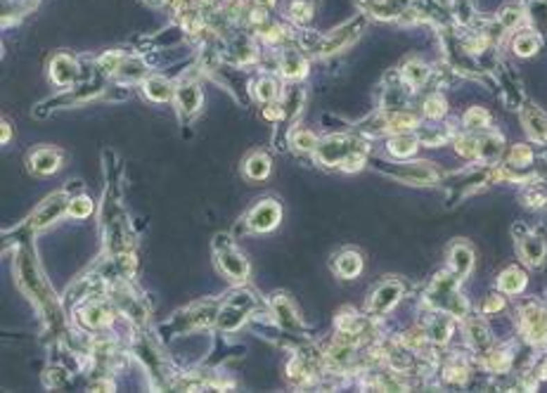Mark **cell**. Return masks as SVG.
I'll list each match as a JSON object with an SVG mask.
<instances>
[{
	"instance_id": "f35d334b",
	"label": "cell",
	"mask_w": 547,
	"mask_h": 393,
	"mask_svg": "<svg viewBox=\"0 0 547 393\" xmlns=\"http://www.w3.org/2000/svg\"><path fill=\"white\" fill-rule=\"evenodd\" d=\"M531 164H533V149L528 144H514L507 157L510 169H526Z\"/></svg>"
},
{
	"instance_id": "7a4b0ae2",
	"label": "cell",
	"mask_w": 547,
	"mask_h": 393,
	"mask_svg": "<svg viewBox=\"0 0 547 393\" xmlns=\"http://www.w3.org/2000/svg\"><path fill=\"white\" fill-rule=\"evenodd\" d=\"M315 157L327 169L358 171L367 161V144L353 135H330L315 147Z\"/></svg>"
},
{
	"instance_id": "ee69618b",
	"label": "cell",
	"mask_w": 547,
	"mask_h": 393,
	"mask_svg": "<svg viewBox=\"0 0 547 393\" xmlns=\"http://www.w3.org/2000/svg\"><path fill=\"white\" fill-rule=\"evenodd\" d=\"M233 57H235V62H239V65H246V62H251V60L256 57L254 43H251V40L246 38V36H239L237 40H235V45H233Z\"/></svg>"
},
{
	"instance_id": "1f68e13d",
	"label": "cell",
	"mask_w": 547,
	"mask_h": 393,
	"mask_svg": "<svg viewBox=\"0 0 547 393\" xmlns=\"http://www.w3.org/2000/svg\"><path fill=\"white\" fill-rule=\"evenodd\" d=\"M401 76L414 90V88H419V85H424V81L429 78V67L419 60H410V62H405V67L401 69Z\"/></svg>"
},
{
	"instance_id": "681fc988",
	"label": "cell",
	"mask_w": 547,
	"mask_h": 393,
	"mask_svg": "<svg viewBox=\"0 0 547 393\" xmlns=\"http://www.w3.org/2000/svg\"><path fill=\"white\" fill-rule=\"evenodd\" d=\"M117 74L121 78H140L145 76V65L140 60H135V57H124V65H121Z\"/></svg>"
},
{
	"instance_id": "f907efd6",
	"label": "cell",
	"mask_w": 547,
	"mask_h": 393,
	"mask_svg": "<svg viewBox=\"0 0 547 393\" xmlns=\"http://www.w3.org/2000/svg\"><path fill=\"white\" fill-rule=\"evenodd\" d=\"M292 142H294V147L303 149V152H315V147H318V137L310 131H296L292 135Z\"/></svg>"
},
{
	"instance_id": "d6986e66",
	"label": "cell",
	"mask_w": 547,
	"mask_h": 393,
	"mask_svg": "<svg viewBox=\"0 0 547 393\" xmlns=\"http://www.w3.org/2000/svg\"><path fill=\"white\" fill-rule=\"evenodd\" d=\"M471 140H474V159H481V161H495L503 154V135L500 133H493V131H483L479 135H471Z\"/></svg>"
},
{
	"instance_id": "9f6ffc18",
	"label": "cell",
	"mask_w": 547,
	"mask_h": 393,
	"mask_svg": "<svg viewBox=\"0 0 547 393\" xmlns=\"http://www.w3.org/2000/svg\"><path fill=\"white\" fill-rule=\"evenodd\" d=\"M10 140V124L8 121H3V142Z\"/></svg>"
},
{
	"instance_id": "5b68a950",
	"label": "cell",
	"mask_w": 547,
	"mask_h": 393,
	"mask_svg": "<svg viewBox=\"0 0 547 393\" xmlns=\"http://www.w3.org/2000/svg\"><path fill=\"white\" fill-rule=\"evenodd\" d=\"M256 306H258L256 294L249 292V289H239V292H235L233 296L218 308L216 327L221 329V332H233V329H237L246 317L254 313Z\"/></svg>"
},
{
	"instance_id": "8d00e7d4",
	"label": "cell",
	"mask_w": 547,
	"mask_h": 393,
	"mask_svg": "<svg viewBox=\"0 0 547 393\" xmlns=\"http://www.w3.org/2000/svg\"><path fill=\"white\" fill-rule=\"evenodd\" d=\"M512 48H514V53L519 57H531V55H535V50L540 48V36L538 33H531V31H523L514 38Z\"/></svg>"
},
{
	"instance_id": "e575fe53",
	"label": "cell",
	"mask_w": 547,
	"mask_h": 393,
	"mask_svg": "<svg viewBox=\"0 0 547 393\" xmlns=\"http://www.w3.org/2000/svg\"><path fill=\"white\" fill-rule=\"evenodd\" d=\"M498 287L505 294H519L526 287V275L519 268H507L503 275L498 277Z\"/></svg>"
},
{
	"instance_id": "3957f363",
	"label": "cell",
	"mask_w": 547,
	"mask_h": 393,
	"mask_svg": "<svg viewBox=\"0 0 547 393\" xmlns=\"http://www.w3.org/2000/svg\"><path fill=\"white\" fill-rule=\"evenodd\" d=\"M365 24H367V15L362 12L358 17H353L351 22L346 24L337 26L332 33H306V38H303V43H306V48L310 53L315 55H337L342 53V50H346L348 45H353L355 40L362 36V31H365Z\"/></svg>"
},
{
	"instance_id": "9a60e30c",
	"label": "cell",
	"mask_w": 547,
	"mask_h": 393,
	"mask_svg": "<svg viewBox=\"0 0 547 393\" xmlns=\"http://www.w3.org/2000/svg\"><path fill=\"white\" fill-rule=\"evenodd\" d=\"M422 332L427 334V339L431 341V344H448L451 337H453L451 313L436 308V313H429L427 317H424Z\"/></svg>"
},
{
	"instance_id": "b9f144b4",
	"label": "cell",
	"mask_w": 547,
	"mask_h": 393,
	"mask_svg": "<svg viewBox=\"0 0 547 393\" xmlns=\"http://www.w3.org/2000/svg\"><path fill=\"white\" fill-rule=\"evenodd\" d=\"M483 365H486L488 372H507L510 367V353L507 351H488L486 358H483Z\"/></svg>"
},
{
	"instance_id": "4316f807",
	"label": "cell",
	"mask_w": 547,
	"mask_h": 393,
	"mask_svg": "<svg viewBox=\"0 0 547 393\" xmlns=\"http://www.w3.org/2000/svg\"><path fill=\"white\" fill-rule=\"evenodd\" d=\"M280 69H282V76L296 81V78H303L306 76V69H308V62L306 57H303L298 50H285V53L280 55Z\"/></svg>"
},
{
	"instance_id": "2e32d148",
	"label": "cell",
	"mask_w": 547,
	"mask_h": 393,
	"mask_svg": "<svg viewBox=\"0 0 547 393\" xmlns=\"http://www.w3.org/2000/svg\"><path fill=\"white\" fill-rule=\"evenodd\" d=\"M270 308H273L275 322H278L282 329H287V332H298V329H301V317L296 315V308H294L289 296L275 294V296L270 299Z\"/></svg>"
},
{
	"instance_id": "7bdbcfd3",
	"label": "cell",
	"mask_w": 547,
	"mask_h": 393,
	"mask_svg": "<svg viewBox=\"0 0 547 393\" xmlns=\"http://www.w3.org/2000/svg\"><path fill=\"white\" fill-rule=\"evenodd\" d=\"M446 381H451V384H464L469 377V367H467V362H462L460 358H453L451 362L446 365Z\"/></svg>"
},
{
	"instance_id": "e0dca14e",
	"label": "cell",
	"mask_w": 547,
	"mask_h": 393,
	"mask_svg": "<svg viewBox=\"0 0 547 393\" xmlns=\"http://www.w3.org/2000/svg\"><path fill=\"white\" fill-rule=\"evenodd\" d=\"M521 124L526 135L531 137L533 142L543 144L547 142V114L540 107L535 105H526L521 109Z\"/></svg>"
},
{
	"instance_id": "ba28073f",
	"label": "cell",
	"mask_w": 547,
	"mask_h": 393,
	"mask_svg": "<svg viewBox=\"0 0 547 393\" xmlns=\"http://www.w3.org/2000/svg\"><path fill=\"white\" fill-rule=\"evenodd\" d=\"M374 169L405 185H434L441 176L429 161H412V164H382V161H374Z\"/></svg>"
},
{
	"instance_id": "4fadbf2b",
	"label": "cell",
	"mask_w": 547,
	"mask_h": 393,
	"mask_svg": "<svg viewBox=\"0 0 547 393\" xmlns=\"http://www.w3.org/2000/svg\"><path fill=\"white\" fill-rule=\"evenodd\" d=\"M76 315H78L81 325L88 327V329H102V327L112 325V320H114L112 306L100 301V299H95V296L85 299L83 306L76 310Z\"/></svg>"
},
{
	"instance_id": "ac0fdd59",
	"label": "cell",
	"mask_w": 547,
	"mask_h": 393,
	"mask_svg": "<svg viewBox=\"0 0 547 393\" xmlns=\"http://www.w3.org/2000/svg\"><path fill=\"white\" fill-rule=\"evenodd\" d=\"M516 249H519L523 263L531 265V268H538V265H543L547 256V242L540 235H523L516 240Z\"/></svg>"
},
{
	"instance_id": "7dc6e473",
	"label": "cell",
	"mask_w": 547,
	"mask_h": 393,
	"mask_svg": "<svg viewBox=\"0 0 547 393\" xmlns=\"http://www.w3.org/2000/svg\"><path fill=\"white\" fill-rule=\"evenodd\" d=\"M90 211H93V201L85 194H78V196H74V199H69L67 213L71 218H85V216H90Z\"/></svg>"
},
{
	"instance_id": "db71d44e",
	"label": "cell",
	"mask_w": 547,
	"mask_h": 393,
	"mask_svg": "<svg viewBox=\"0 0 547 393\" xmlns=\"http://www.w3.org/2000/svg\"><path fill=\"white\" fill-rule=\"evenodd\" d=\"M453 12L462 24H469L474 19V5H471V0H453Z\"/></svg>"
},
{
	"instance_id": "f1b7e54d",
	"label": "cell",
	"mask_w": 547,
	"mask_h": 393,
	"mask_svg": "<svg viewBox=\"0 0 547 393\" xmlns=\"http://www.w3.org/2000/svg\"><path fill=\"white\" fill-rule=\"evenodd\" d=\"M419 147V137L412 135V133H396L394 137L389 140V152L394 154L396 159H407L417 152Z\"/></svg>"
},
{
	"instance_id": "277c9868",
	"label": "cell",
	"mask_w": 547,
	"mask_h": 393,
	"mask_svg": "<svg viewBox=\"0 0 547 393\" xmlns=\"http://www.w3.org/2000/svg\"><path fill=\"white\" fill-rule=\"evenodd\" d=\"M457 285H460V277L455 275L453 270H443V273H439L434 277V282L429 285V292H427L429 306H434V308H439V310H446V313H451L455 317H464L469 310V303L460 296Z\"/></svg>"
},
{
	"instance_id": "60d3db41",
	"label": "cell",
	"mask_w": 547,
	"mask_h": 393,
	"mask_svg": "<svg viewBox=\"0 0 547 393\" xmlns=\"http://www.w3.org/2000/svg\"><path fill=\"white\" fill-rule=\"evenodd\" d=\"M287 15L292 17V22L296 24H306V22L313 19V5L308 0H292L289 8H287Z\"/></svg>"
},
{
	"instance_id": "44dd1931",
	"label": "cell",
	"mask_w": 547,
	"mask_h": 393,
	"mask_svg": "<svg viewBox=\"0 0 547 393\" xmlns=\"http://www.w3.org/2000/svg\"><path fill=\"white\" fill-rule=\"evenodd\" d=\"M60 161H62V154L57 152L53 147H38L31 152V157H28V169H31L36 176H50V173H55L60 169Z\"/></svg>"
},
{
	"instance_id": "484cf974",
	"label": "cell",
	"mask_w": 547,
	"mask_h": 393,
	"mask_svg": "<svg viewBox=\"0 0 547 393\" xmlns=\"http://www.w3.org/2000/svg\"><path fill=\"white\" fill-rule=\"evenodd\" d=\"M464 332H467V341L471 349L479 351V353H488V349H491V334H488L486 322L479 320V317H469L464 322Z\"/></svg>"
},
{
	"instance_id": "ffe728a7",
	"label": "cell",
	"mask_w": 547,
	"mask_h": 393,
	"mask_svg": "<svg viewBox=\"0 0 547 393\" xmlns=\"http://www.w3.org/2000/svg\"><path fill=\"white\" fill-rule=\"evenodd\" d=\"M365 15H374L379 19H396L407 10L410 0H358Z\"/></svg>"
},
{
	"instance_id": "8fae6325",
	"label": "cell",
	"mask_w": 547,
	"mask_h": 393,
	"mask_svg": "<svg viewBox=\"0 0 547 393\" xmlns=\"http://www.w3.org/2000/svg\"><path fill=\"white\" fill-rule=\"evenodd\" d=\"M67 211H69L67 194L65 192H55V194H50L36 211H33V216L28 218L26 225H28V228H33V230L48 228V225H53L55 221H60V218L65 216Z\"/></svg>"
},
{
	"instance_id": "ab89813d",
	"label": "cell",
	"mask_w": 547,
	"mask_h": 393,
	"mask_svg": "<svg viewBox=\"0 0 547 393\" xmlns=\"http://www.w3.org/2000/svg\"><path fill=\"white\" fill-rule=\"evenodd\" d=\"M488 124H491V114L483 107H471L467 109V114H464V126H467V131H486Z\"/></svg>"
},
{
	"instance_id": "cb8c5ba5",
	"label": "cell",
	"mask_w": 547,
	"mask_h": 393,
	"mask_svg": "<svg viewBox=\"0 0 547 393\" xmlns=\"http://www.w3.org/2000/svg\"><path fill=\"white\" fill-rule=\"evenodd\" d=\"M176 105L180 109V114L185 117H192V114L199 112L201 105V90L197 83H183L176 88Z\"/></svg>"
},
{
	"instance_id": "5bb4252c",
	"label": "cell",
	"mask_w": 547,
	"mask_h": 393,
	"mask_svg": "<svg viewBox=\"0 0 547 393\" xmlns=\"http://www.w3.org/2000/svg\"><path fill=\"white\" fill-rule=\"evenodd\" d=\"M282 218V209L275 199H263L261 204H256L249 213V228L256 233H270L273 228H278Z\"/></svg>"
},
{
	"instance_id": "836d02e7",
	"label": "cell",
	"mask_w": 547,
	"mask_h": 393,
	"mask_svg": "<svg viewBox=\"0 0 547 393\" xmlns=\"http://www.w3.org/2000/svg\"><path fill=\"white\" fill-rule=\"evenodd\" d=\"M137 358H140L142 365H145L152 374H164V367H161V356L157 353L154 344H149L147 339L137 341Z\"/></svg>"
},
{
	"instance_id": "816d5d0a",
	"label": "cell",
	"mask_w": 547,
	"mask_h": 393,
	"mask_svg": "<svg viewBox=\"0 0 547 393\" xmlns=\"http://www.w3.org/2000/svg\"><path fill=\"white\" fill-rule=\"evenodd\" d=\"M121 65H124V55L117 53V50H112V53H105L97 60V67L102 69L105 74H117Z\"/></svg>"
},
{
	"instance_id": "7c38bea8",
	"label": "cell",
	"mask_w": 547,
	"mask_h": 393,
	"mask_svg": "<svg viewBox=\"0 0 547 393\" xmlns=\"http://www.w3.org/2000/svg\"><path fill=\"white\" fill-rule=\"evenodd\" d=\"M401 296H403V282L387 280L374 289V294L370 296V303H367V310H370V315L374 317L387 315L389 310L401 301Z\"/></svg>"
},
{
	"instance_id": "d590c367",
	"label": "cell",
	"mask_w": 547,
	"mask_h": 393,
	"mask_svg": "<svg viewBox=\"0 0 547 393\" xmlns=\"http://www.w3.org/2000/svg\"><path fill=\"white\" fill-rule=\"evenodd\" d=\"M303 97H306V92H303L301 85H292V88L287 90L285 100H282V109H285L287 119L298 117V112H301V107H303Z\"/></svg>"
},
{
	"instance_id": "52a82bcc",
	"label": "cell",
	"mask_w": 547,
	"mask_h": 393,
	"mask_svg": "<svg viewBox=\"0 0 547 393\" xmlns=\"http://www.w3.org/2000/svg\"><path fill=\"white\" fill-rule=\"evenodd\" d=\"M216 317H218L216 301H199V303L187 306L185 310H180V313H176L171 317L169 329L174 334H190V332H194V329L216 325Z\"/></svg>"
},
{
	"instance_id": "4dcf8cb0",
	"label": "cell",
	"mask_w": 547,
	"mask_h": 393,
	"mask_svg": "<svg viewBox=\"0 0 547 393\" xmlns=\"http://www.w3.org/2000/svg\"><path fill=\"white\" fill-rule=\"evenodd\" d=\"M251 95L258 102H263V105H270V102H275L280 97V83L273 76H263L251 85Z\"/></svg>"
},
{
	"instance_id": "bcb514c9",
	"label": "cell",
	"mask_w": 547,
	"mask_h": 393,
	"mask_svg": "<svg viewBox=\"0 0 547 393\" xmlns=\"http://www.w3.org/2000/svg\"><path fill=\"white\" fill-rule=\"evenodd\" d=\"M528 17L538 31H547V0H533L528 8Z\"/></svg>"
},
{
	"instance_id": "6da1fadb",
	"label": "cell",
	"mask_w": 547,
	"mask_h": 393,
	"mask_svg": "<svg viewBox=\"0 0 547 393\" xmlns=\"http://www.w3.org/2000/svg\"><path fill=\"white\" fill-rule=\"evenodd\" d=\"M17 277H19V285L28 294V299H31L33 303H38V308L43 310L48 325L50 327L60 325V322H62L60 301H57L53 289L48 287L45 277L40 275L38 265L33 263V258L28 256L26 251H22L19 258H17Z\"/></svg>"
},
{
	"instance_id": "c3c4849f",
	"label": "cell",
	"mask_w": 547,
	"mask_h": 393,
	"mask_svg": "<svg viewBox=\"0 0 547 393\" xmlns=\"http://www.w3.org/2000/svg\"><path fill=\"white\" fill-rule=\"evenodd\" d=\"M446 97L439 95V92H434V95H429L427 100H424V114H427L429 119H441L443 114H446Z\"/></svg>"
},
{
	"instance_id": "74e56055",
	"label": "cell",
	"mask_w": 547,
	"mask_h": 393,
	"mask_svg": "<svg viewBox=\"0 0 547 393\" xmlns=\"http://www.w3.org/2000/svg\"><path fill=\"white\" fill-rule=\"evenodd\" d=\"M414 135L419 137V142H424L427 147H439L446 140H451V128H419L417 126V133Z\"/></svg>"
},
{
	"instance_id": "83f0119b",
	"label": "cell",
	"mask_w": 547,
	"mask_h": 393,
	"mask_svg": "<svg viewBox=\"0 0 547 393\" xmlns=\"http://www.w3.org/2000/svg\"><path fill=\"white\" fill-rule=\"evenodd\" d=\"M334 270H337L344 280H353V277H358L362 270V256L355 249L342 251L337 256V261H334Z\"/></svg>"
},
{
	"instance_id": "6f0895ef",
	"label": "cell",
	"mask_w": 547,
	"mask_h": 393,
	"mask_svg": "<svg viewBox=\"0 0 547 393\" xmlns=\"http://www.w3.org/2000/svg\"><path fill=\"white\" fill-rule=\"evenodd\" d=\"M256 3H261L263 8H270V5H275V0H256Z\"/></svg>"
},
{
	"instance_id": "d4e9b609",
	"label": "cell",
	"mask_w": 547,
	"mask_h": 393,
	"mask_svg": "<svg viewBox=\"0 0 547 393\" xmlns=\"http://www.w3.org/2000/svg\"><path fill=\"white\" fill-rule=\"evenodd\" d=\"M471 265H474V251L469 249V244L457 242L451 246V270L460 277V282L471 273Z\"/></svg>"
},
{
	"instance_id": "d6a6232c",
	"label": "cell",
	"mask_w": 547,
	"mask_h": 393,
	"mask_svg": "<svg viewBox=\"0 0 547 393\" xmlns=\"http://www.w3.org/2000/svg\"><path fill=\"white\" fill-rule=\"evenodd\" d=\"M145 95L154 102H166V100H171V97H176V88L166 78L154 76V78L145 81Z\"/></svg>"
},
{
	"instance_id": "7402d4cb",
	"label": "cell",
	"mask_w": 547,
	"mask_h": 393,
	"mask_svg": "<svg viewBox=\"0 0 547 393\" xmlns=\"http://www.w3.org/2000/svg\"><path fill=\"white\" fill-rule=\"evenodd\" d=\"M315 372H318L315 362L310 360L308 356H301V353H298V356L289 362V365H287V379H289L294 386H298V389H303V386L313 384Z\"/></svg>"
},
{
	"instance_id": "9c48e42d",
	"label": "cell",
	"mask_w": 547,
	"mask_h": 393,
	"mask_svg": "<svg viewBox=\"0 0 547 393\" xmlns=\"http://www.w3.org/2000/svg\"><path fill=\"white\" fill-rule=\"evenodd\" d=\"M109 301L117 306V308L128 317L131 322H135V325H142V322L147 320V310H145V306H142L140 296H135L133 292H128V287L124 285V280L112 282V285H109Z\"/></svg>"
},
{
	"instance_id": "8992f818",
	"label": "cell",
	"mask_w": 547,
	"mask_h": 393,
	"mask_svg": "<svg viewBox=\"0 0 547 393\" xmlns=\"http://www.w3.org/2000/svg\"><path fill=\"white\" fill-rule=\"evenodd\" d=\"M214 256L218 268L223 270V275L233 282H246L249 277V263L242 256V251L235 246V242L228 235H216L214 237Z\"/></svg>"
},
{
	"instance_id": "f6af8a7d",
	"label": "cell",
	"mask_w": 547,
	"mask_h": 393,
	"mask_svg": "<svg viewBox=\"0 0 547 393\" xmlns=\"http://www.w3.org/2000/svg\"><path fill=\"white\" fill-rule=\"evenodd\" d=\"M521 201H523L526 206H531V209H535V206H543L545 201H547V190H545L540 183H531V185H528V187L521 192Z\"/></svg>"
},
{
	"instance_id": "30bf717a",
	"label": "cell",
	"mask_w": 547,
	"mask_h": 393,
	"mask_svg": "<svg viewBox=\"0 0 547 393\" xmlns=\"http://www.w3.org/2000/svg\"><path fill=\"white\" fill-rule=\"evenodd\" d=\"M519 322H521L523 337L528 341H533V344H543V341H547V313L543 306H538L535 301H528L519 310Z\"/></svg>"
},
{
	"instance_id": "f546056e",
	"label": "cell",
	"mask_w": 547,
	"mask_h": 393,
	"mask_svg": "<svg viewBox=\"0 0 547 393\" xmlns=\"http://www.w3.org/2000/svg\"><path fill=\"white\" fill-rule=\"evenodd\" d=\"M244 176L249 178V181H266L270 176V159L263 152L249 154L244 161Z\"/></svg>"
},
{
	"instance_id": "11a10c76",
	"label": "cell",
	"mask_w": 547,
	"mask_h": 393,
	"mask_svg": "<svg viewBox=\"0 0 547 393\" xmlns=\"http://www.w3.org/2000/svg\"><path fill=\"white\" fill-rule=\"evenodd\" d=\"M505 306V301H503V296H498V294H493V296H488L486 299V303H483V313L486 315H491V313H495V310H500Z\"/></svg>"
},
{
	"instance_id": "f5cc1de1",
	"label": "cell",
	"mask_w": 547,
	"mask_h": 393,
	"mask_svg": "<svg viewBox=\"0 0 547 393\" xmlns=\"http://www.w3.org/2000/svg\"><path fill=\"white\" fill-rule=\"evenodd\" d=\"M521 17L523 12L519 8H507V10H503L498 17V26H500V31H510V28H514L516 24L521 22Z\"/></svg>"
},
{
	"instance_id": "603a6c76",
	"label": "cell",
	"mask_w": 547,
	"mask_h": 393,
	"mask_svg": "<svg viewBox=\"0 0 547 393\" xmlns=\"http://www.w3.org/2000/svg\"><path fill=\"white\" fill-rule=\"evenodd\" d=\"M50 76L57 85H74L78 78V65L74 62V57L57 55L50 65Z\"/></svg>"
}]
</instances>
